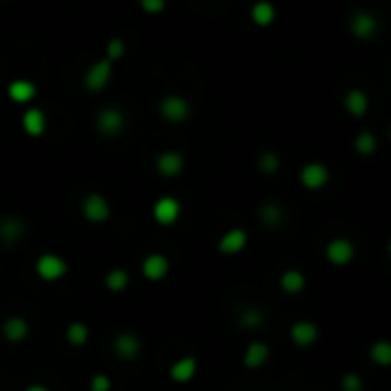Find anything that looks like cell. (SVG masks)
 Returning a JSON list of instances; mask_svg holds the SVG:
<instances>
[{"instance_id":"obj_35","label":"cell","mask_w":391,"mask_h":391,"mask_svg":"<svg viewBox=\"0 0 391 391\" xmlns=\"http://www.w3.org/2000/svg\"><path fill=\"white\" fill-rule=\"evenodd\" d=\"M23 391H49L44 387V384H30V387H26Z\"/></svg>"},{"instance_id":"obj_21","label":"cell","mask_w":391,"mask_h":391,"mask_svg":"<svg viewBox=\"0 0 391 391\" xmlns=\"http://www.w3.org/2000/svg\"><path fill=\"white\" fill-rule=\"evenodd\" d=\"M274 19H277V8L270 3V0H258V3H253L251 8V21L260 26V28H267V26L274 23Z\"/></svg>"},{"instance_id":"obj_5","label":"cell","mask_w":391,"mask_h":391,"mask_svg":"<svg viewBox=\"0 0 391 391\" xmlns=\"http://www.w3.org/2000/svg\"><path fill=\"white\" fill-rule=\"evenodd\" d=\"M159 113L168 122H184L191 115V104L180 94H166L159 101Z\"/></svg>"},{"instance_id":"obj_30","label":"cell","mask_w":391,"mask_h":391,"mask_svg":"<svg viewBox=\"0 0 391 391\" xmlns=\"http://www.w3.org/2000/svg\"><path fill=\"white\" fill-rule=\"evenodd\" d=\"M129 285V274L125 270H111L106 274V288L113 292H122Z\"/></svg>"},{"instance_id":"obj_3","label":"cell","mask_w":391,"mask_h":391,"mask_svg":"<svg viewBox=\"0 0 391 391\" xmlns=\"http://www.w3.org/2000/svg\"><path fill=\"white\" fill-rule=\"evenodd\" d=\"M35 270L39 274V279L51 283V281L63 279L65 274L70 272V267H67V260L63 256H58V253H42V256L37 258Z\"/></svg>"},{"instance_id":"obj_13","label":"cell","mask_w":391,"mask_h":391,"mask_svg":"<svg viewBox=\"0 0 391 391\" xmlns=\"http://www.w3.org/2000/svg\"><path fill=\"white\" fill-rule=\"evenodd\" d=\"M343 108H345L352 118H363L370 108V99L361 88H352V90H348L345 97H343Z\"/></svg>"},{"instance_id":"obj_36","label":"cell","mask_w":391,"mask_h":391,"mask_svg":"<svg viewBox=\"0 0 391 391\" xmlns=\"http://www.w3.org/2000/svg\"><path fill=\"white\" fill-rule=\"evenodd\" d=\"M387 251H389V258H391V239H389V244H387Z\"/></svg>"},{"instance_id":"obj_23","label":"cell","mask_w":391,"mask_h":391,"mask_svg":"<svg viewBox=\"0 0 391 391\" xmlns=\"http://www.w3.org/2000/svg\"><path fill=\"white\" fill-rule=\"evenodd\" d=\"M3 336L8 339L10 343H21L26 336H28V322L23 318H8L3 325Z\"/></svg>"},{"instance_id":"obj_27","label":"cell","mask_w":391,"mask_h":391,"mask_svg":"<svg viewBox=\"0 0 391 391\" xmlns=\"http://www.w3.org/2000/svg\"><path fill=\"white\" fill-rule=\"evenodd\" d=\"M88 339H90V329H88L83 322H72V325L67 327V341H70V345L81 348L86 345Z\"/></svg>"},{"instance_id":"obj_2","label":"cell","mask_w":391,"mask_h":391,"mask_svg":"<svg viewBox=\"0 0 391 391\" xmlns=\"http://www.w3.org/2000/svg\"><path fill=\"white\" fill-rule=\"evenodd\" d=\"M329 180H332V173H329L327 163H322V161H308L299 170V182L306 191L325 189Z\"/></svg>"},{"instance_id":"obj_20","label":"cell","mask_w":391,"mask_h":391,"mask_svg":"<svg viewBox=\"0 0 391 391\" xmlns=\"http://www.w3.org/2000/svg\"><path fill=\"white\" fill-rule=\"evenodd\" d=\"M196 370H198V361L194 359V357H182V359H177L173 366H170L168 375H170V380H173V382L184 384V382L194 380Z\"/></svg>"},{"instance_id":"obj_29","label":"cell","mask_w":391,"mask_h":391,"mask_svg":"<svg viewBox=\"0 0 391 391\" xmlns=\"http://www.w3.org/2000/svg\"><path fill=\"white\" fill-rule=\"evenodd\" d=\"M263 322H265V315L256 306H249V308H244V311L239 313V325L246 327V329H258Z\"/></svg>"},{"instance_id":"obj_18","label":"cell","mask_w":391,"mask_h":391,"mask_svg":"<svg viewBox=\"0 0 391 391\" xmlns=\"http://www.w3.org/2000/svg\"><path fill=\"white\" fill-rule=\"evenodd\" d=\"M270 345L263 341H253L249 343V348H246V352H244V366L246 368H260V366H265L267 359H270Z\"/></svg>"},{"instance_id":"obj_22","label":"cell","mask_w":391,"mask_h":391,"mask_svg":"<svg viewBox=\"0 0 391 391\" xmlns=\"http://www.w3.org/2000/svg\"><path fill=\"white\" fill-rule=\"evenodd\" d=\"M279 285H281V290L288 294H299V292H304V288H306V277L299 270H285L279 277Z\"/></svg>"},{"instance_id":"obj_17","label":"cell","mask_w":391,"mask_h":391,"mask_svg":"<svg viewBox=\"0 0 391 391\" xmlns=\"http://www.w3.org/2000/svg\"><path fill=\"white\" fill-rule=\"evenodd\" d=\"M23 230H26V225L21 219H17V217L0 219V242H5L8 246H14L19 239H21Z\"/></svg>"},{"instance_id":"obj_32","label":"cell","mask_w":391,"mask_h":391,"mask_svg":"<svg viewBox=\"0 0 391 391\" xmlns=\"http://www.w3.org/2000/svg\"><path fill=\"white\" fill-rule=\"evenodd\" d=\"M122 56H125V42L122 39H111L106 46V60H111V63H115V60H120Z\"/></svg>"},{"instance_id":"obj_24","label":"cell","mask_w":391,"mask_h":391,"mask_svg":"<svg viewBox=\"0 0 391 391\" xmlns=\"http://www.w3.org/2000/svg\"><path fill=\"white\" fill-rule=\"evenodd\" d=\"M368 357H370V361H373L375 366L389 368L391 366V341H387V339L375 341L373 345H370V350H368Z\"/></svg>"},{"instance_id":"obj_31","label":"cell","mask_w":391,"mask_h":391,"mask_svg":"<svg viewBox=\"0 0 391 391\" xmlns=\"http://www.w3.org/2000/svg\"><path fill=\"white\" fill-rule=\"evenodd\" d=\"M341 391H363V377L354 370L341 375Z\"/></svg>"},{"instance_id":"obj_8","label":"cell","mask_w":391,"mask_h":391,"mask_svg":"<svg viewBox=\"0 0 391 391\" xmlns=\"http://www.w3.org/2000/svg\"><path fill=\"white\" fill-rule=\"evenodd\" d=\"M81 208H83V217L90 223H104V221L111 219V205H108L106 198L99 196V194L86 196V201H83Z\"/></svg>"},{"instance_id":"obj_4","label":"cell","mask_w":391,"mask_h":391,"mask_svg":"<svg viewBox=\"0 0 391 391\" xmlns=\"http://www.w3.org/2000/svg\"><path fill=\"white\" fill-rule=\"evenodd\" d=\"M350 32H352L354 39L368 42V39H373L380 32V21L370 12H354L352 19H350Z\"/></svg>"},{"instance_id":"obj_34","label":"cell","mask_w":391,"mask_h":391,"mask_svg":"<svg viewBox=\"0 0 391 391\" xmlns=\"http://www.w3.org/2000/svg\"><path fill=\"white\" fill-rule=\"evenodd\" d=\"M90 391H111V377L104 373H97L90 380Z\"/></svg>"},{"instance_id":"obj_28","label":"cell","mask_w":391,"mask_h":391,"mask_svg":"<svg viewBox=\"0 0 391 391\" xmlns=\"http://www.w3.org/2000/svg\"><path fill=\"white\" fill-rule=\"evenodd\" d=\"M258 168H260V173H265V175H274V173H277V170L281 168V159H279V154L274 152V150H265V152L258 157Z\"/></svg>"},{"instance_id":"obj_1","label":"cell","mask_w":391,"mask_h":391,"mask_svg":"<svg viewBox=\"0 0 391 391\" xmlns=\"http://www.w3.org/2000/svg\"><path fill=\"white\" fill-rule=\"evenodd\" d=\"M325 258L334 267H348L357 258V246L350 237H334L325 244Z\"/></svg>"},{"instance_id":"obj_11","label":"cell","mask_w":391,"mask_h":391,"mask_svg":"<svg viewBox=\"0 0 391 391\" xmlns=\"http://www.w3.org/2000/svg\"><path fill=\"white\" fill-rule=\"evenodd\" d=\"M168 270H170V263H168V258L163 256V253H150V256L143 260V265H141L143 277H146L148 281L166 279Z\"/></svg>"},{"instance_id":"obj_12","label":"cell","mask_w":391,"mask_h":391,"mask_svg":"<svg viewBox=\"0 0 391 391\" xmlns=\"http://www.w3.org/2000/svg\"><path fill=\"white\" fill-rule=\"evenodd\" d=\"M246 244H249V232L244 228H232L219 239V253H223V256H235V253L244 251Z\"/></svg>"},{"instance_id":"obj_19","label":"cell","mask_w":391,"mask_h":391,"mask_svg":"<svg viewBox=\"0 0 391 391\" xmlns=\"http://www.w3.org/2000/svg\"><path fill=\"white\" fill-rule=\"evenodd\" d=\"M8 94H10V99H12V101H17V104H28V101L35 99L37 86L32 83V81L17 79V81H12V83H10Z\"/></svg>"},{"instance_id":"obj_9","label":"cell","mask_w":391,"mask_h":391,"mask_svg":"<svg viewBox=\"0 0 391 391\" xmlns=\"http://www.w3.org/2000/svg\"><path fill=\"white\" fill-rule=\"evenodd\" d=\"M320 339V329L311 320H297L290 327V341L297 348H311Z\"/></svg>"},{"instance_id":"obj_26","label":"cell","mask_w":391,"mask_h":391,"mask_svg":"<svg viewBox=\"0 0 391 391\" xmlns=\"http://www.w3.org/2000/svg\"><path fill=\"white\" fill-rule=\"evenodd\" d=\"M258 217L265 228H279L281 221H283V210H281V205H277V203H265V205H260Z\"/></svg>"},{"instance_id":"obj_25","label":"cell","mask_w":391,"mask_h":391,"mask_svg":"<svg viewBox=\"0 0 391 391\" xmlns=\"http://www.w3.org/2000/svg\"><path fill=\"white\" fill-rule=\"evenodd\" d=\"M352 148L359 157H373L377 152V136L373 132H366V129H363V132L354 136Z\"/></svg>"},{"instance_id":"obj_37","label":"cell","mask_w":391,"mask_h":391,"mask_svg":"<svg viewBox=\"0 0 391 391\" xmlns=\"http://www.w3.org/2000/svg\"><path fill=\"white\" fill-rule=\"evenodd\" d=\"M389 141H391V127H389Z\"/></svg>"},{"instance_id":"obj_10","label":"cell","mask_w":391,"mask_h":391,"mask_svg":"<svg viewBox=\"0 0 391 391\" xmlns=\"http://www.w3.org/2000/svg\"><path fill=\"white\" fill-rule=\"evenodd\" d=\"M125 125H127L125 113L118 111V108H104L97 115V129L104 136H118L125 129Z\"/></svg>"},{"instance_id":"obj_15","label":"cell","mask_w":391,"mask_h":391,"mask_svg":"<svg viewBox=\"0 0 391 391\" xmlns=\"http://www.w3.org/2000/svg\"><path fill=\"white\" fill-rule=\"evenodd\" d=\"M157 170L163 175V177H175L180 175L184 170V157L180 152H173V150H168V152H161L157 157Z\"/></svg>"},{"instance_id":"obj_33","label":"cell","mask_w":391,"mask_h":391,"mask_svg":"<svg viewBox=\"0 0 391 391\" xmlns=\"http://www.w3.org/2000/svg\"><path fill=\"white\" fill-rule=\"evenodd\" d=\"M141 8L148 14H161L166 10V0H141Z\"/></svg>"},{"instance_id":"obj_7","label":"cell","mask_w":391,"mask_h":391,"mask_svg":"<svg viewBox=\"0 0 391 391\" xmlns=\"http://www.w3.org/2000/svg\"><path fill=\"white\" fill-rule=\"evenodd\" d=\"M182 214V205L177 198L173 196H163L159 198V201L154 203V208H152V217H154V221L157 223H161V225H173L177 219H180Z\"/></svg>"},{"instance_id":"obj_16","label":"cell","mask_w":391,"mask_h":391,"mask_svg":"<svg viewBox=\"0 0 391 391\" xmlns=\"http://www.w3.org/2000/svg\"><path fill=\"white\" fill-rule=\"evenodd\" d=\"M21 127H23L26 134L32 136V139L42 136L46 132V115H44L42 108H28L21 118Z\"/></svg>"},{"instance_id":"obj_6","label":"cell","mask_w":391,"mask_h":391,"mask_svg":"<svg viewBox=\"0 0 391 391\" xmlns=\"http://www.w3.org/2000/svg\"><path fill=\"white\" fill-rule=\"evenodd\" d=\"M111 77H113V63L104 58V60L94 63L90 70H88V74H86V88L90 92H101L108 83H111Z\"/></svg>"},{"instance_id":"obj_14","label":"cell","mask_w":391,"mask_h":391,"mask_svg":"<svg viewBox=\"0 0 391 391\" xmlns=\"http://www.w3.org/2000/svg\"><path fill=\"white\" fill-rule=\"evenodd\" d=\"M113 348L120 359H136L141 354V339L132 332H122L115 336Z\"/></svg>"}]
</instances>
